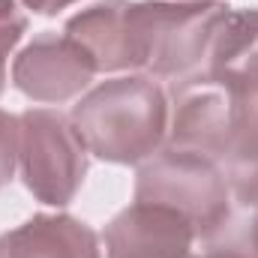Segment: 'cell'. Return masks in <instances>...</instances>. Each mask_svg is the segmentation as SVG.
Returning <instances> with one entry per match:
<instances>
[{
  "instance_id": "obj_1",
  "label": "cell",
  "mask_w": 258,
  "mask_h": 258,
  "mask_svg": "<svg viewBox=\"0 0 258 258\" xmlns=\"http://www.w3.org/2000/svg\"><path fill=\"white\" fill-rule=\"evenodd\" d=\"M231 6L219 0H99L66 21L99 72L141 69L150 78L186 81L201 72L210 39Z\"/></svg>"
},
{
  "instance_id": "obj_2",
  "label": "cell",
  "mask_w": 258,
  "mask_h": 258,
  "mask_svg": "<svg viewBox=\"0 0 258 258\" xmlns=\"http://www.w3.org/2000/svg\"><path fill=\"white\" fill-rule=\"evenodd\" d=\"M168 114V99L156 78L132 75L93 87L72 108L69 120L93 156L135 165L162 147Z\"/></svg>"
},
{
  "instance_id": "obj_3",
  "label": "cell",
  "mask_w": 258,
  "mask_h": 258,
  "mask_svg": "<svg viewBox=\"0 0 258 258\" xmlns=\"http://www.w3.org/2000/svg\"><path fill=\"white\" fill-rule=\"evenodd\" d=\"M135 201H153L183 213L192 222L195 237L204 240L231 219V186L225 171L213 159L171 144L138 168Z\"/></svg>"
},
{
  "instance_id": "obj_4",
  "label": "cell",
  "mask_w": 258,
  "mask_h": 258,
  "mask_svg": "<svg viewBox=\"0 0 258 258\" xmlns=\"http://www.w3.org/2000/svg\"><path fill=\"white\" fill-rule=\"evenodd\" d=\"M18 162L24 186L45 204H69L87 174V147L72 120L51 108H27L21 117Z\"/></svg>"
},
{
  "instance_id": "obj_5",
  "label": "cell",
  "mask_w": 258,
  "mask_h": 258,
  "mask_svg": "<svg viewBox=\"0 0 258 258\" xmlns=\"http://www.w3.org/2000/svg\"><path fill=\"white\" fill-rule=\"evenodd\" d=\"M99 69L90 51L72 36L42 33L12 63V81L36 102H63L81 93Z\"/></svg>"
},
{
  "instance_id": "obj_6",
  "label": "cell",
  "mask_w": 258,
  "mask_h": 258,
  "mask_svg": "<svg viewBox=\"0 0 258 258\" xmlns=\"http://www.w3.org/2000/svg\"><path fill=\"white\" fill-rule=\"evenodd\" d=\"M105 258H189L192 222L153 201H135L105 228Z\"/></svg>"
},
{
  "instance_id": "obj_7",
  "label": "cell",
  "mask_w": 258,
  "mask_h": 258,
  "mask_svg": "<svg viewBox=\"0 0 258 258\" xmlns=\"http://www.w3.org/2000/svg\"><path fill=\"white\" fill-rule=\"evenodd\" d=\"M0 258H102L99 237L66 213H36L0 234Z\"/></svg>"
},
{
  "instance_id": "obj_8",
  "label": "cell",
  "mask_w": 258,
  "mask_h": 258,
  "mask_svg": "<svg viewBox=\"0 0 258 258\" xmlns=\"http://www.w3.org/2000/svg\"><path fill=\"white\" fill-rule=\"evenodd\" d=\"M231 87H234V117L219 168L225 171L231 195L243 207L258 210V84H231Z\"/></svg>"
},
{
  "instance_id": "obj_9",
  "label": "cell",
  "mask_w": 258,
  "mask_h": 258,
  "mask_svg": "<svg viewBox=\"0 0 258 258\" xmlns=\"http://www.w3.org/2000/svg\"><path fill=\"white\" fill-rule=\"evenodd\" d=\"M198 75L225 84H258V9H231L222 18Z\"/></svg>"
},
{
  "instance_id": "obj_10",
  "label": "cell",
  "mask_w": 258,
  "mask_h": 258,
  "mask_svg": "<svg viewBox=\"0 0 258 258\" xmlns=\"http://www.w3.org/2000/svg\"><path fill=\"white\" fill-rule=\"evenodd\" d=\"M189 258H258L249 237H246V228L243 222H231L216 231L213 237H207V249L201 255H189Z\"/></svg>"
},
{
  "instance_id": "obj_11",
  "label": "cell",
  "mask_w": 258,
  "mask_h": 258,
  "mask_svg": "<svg viewBox=\"0 0 258 258\" xmlns=\"http://www.w3.org/2000/svg\"><path fill=\"white\" fill-rule=\"evenodd\" d=\"M24 27H27V18L21 15L18 3L0 0V93H3V81H6V57L18 45Z\"/></svg>"
},
{
  "instance_id": "obj_12",
  "label": "cell",
  "mask_w": 258,
  "mask_h": 258,
  "mask_svg": "<svg viewBox=\"0 0 258 258\" xmlns=\"http://www.w3.org/2000/svg\"><path fill=\"white\" fill-rule=\"evenodd\" d=\"M18 147H21V120L0 108V186H6L12 180V171L18 162Z\"/></svg>"
},
{
  "instance_id": "obj_13",
  "label": "cell",
  "mask_w": 258,
  "mask_h": 258,
  "mask_svg": "<svg viewBox=\"0 0 258 258\" xmlns=\"http://www.w3.org/2000/svg\"><path fill=\"white\" fill-rule=\"evenodd\" d=\"M18 3H24L27 9L39 12V15H54V12L66 9V6H69V3H75V0H18Z\"/></svg>"
},
{
  "instance_id": "obj_14",
  "label": "cell",
  "mask_w": 258,
  "mask_h": 258,
  "mask_svg": "<svg viewBox=\"0 0 258 258\" xmlns=\"http://www.w3.org/2000/svg\"><path fill=\"white\" fill-rule=\"evenodd\" d=\"M243 228H246V237H249V243H252V249H255V255H258V210L252 219L243 222Z\"/></svg>"
}]
</instances>
